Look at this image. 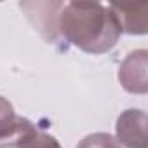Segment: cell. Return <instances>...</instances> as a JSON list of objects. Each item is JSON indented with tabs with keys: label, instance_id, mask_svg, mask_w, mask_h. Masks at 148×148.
<instances>
[{
	"label": "cell",
	"instance_id": "6da1fadb",
	"mask_svg": "<svg viewBox=\"0 0 148 148\" xmlns=\"http://www.w3.org/2000/svg\"><path fill=\"white\" fill-rule=\"evenodd\" d=\"M59 38L89 54H105L115 47L120 26L110 7L98 2H70L59 14Z\"/></svg>",
	"mask_w": 148,
	"mask_h": 148
},
{
	"label": "cell",
	"instance_id": "7a4b0ae2",
	"mask_svg": "<svg viewBox=\"0 0 148 148\" xmlns=\"http://www.w3.org/2000/svg\"><path fill=\"white\" fill-rule=\"evenodd\" d=\"M64 4L61 2H23L19 7L26 12L28 19L40 32V35L49 42L56 44L59 40V14Z\"/></svg>",
	"mask_w": 148,
	"mask_h": 148
},
{
	"label": "cell",
	"instance_id": "3957f363",
	"mask_svg": "<svg viewBox=\"0 0 148 148\" xmlns=\"http://www.w3.org/2000/svg\"><path fill=\"white\" fill-rule=\"evenodd\" d=\"M148 52L145 49L131 52L119 68V80L127 92L145 94L148 91L146 70H148Z\"/></svg>",
	"mask_w": 148,
	"mask_h": 148
},
{
	"label": "cell",
	"instance_id": "277c9868",
	"mask_svg": "<svg viewBox=\"0 0 148 148\" xmlns=\"http://www.w3.org/2000/svg\"><path fill=\"white\" fill-rule=\"evenodd\" d=\"M146 113L143 110H127L117 120V141L127 148H146Z\"/></svg>",
	"mask_w": 148,
	"mask_h": 148
},
{
	"label": "cell",
	"instance_id": "5b68a950",
	"mask_svg": "<svg viewBox=\"0 0 148 148\" xmlns=\"http://www.w3.org/2000/svg\"><path fill=\"white\" fill-rule=\"evenodd\" d=\"M119 21L120 32L129 35H143L148 30V4H110Z\"/></svg>",
	"mask_w": 148,
	"mask_h": 148
},
{
	"label": "cell",
	"instance_id": "8992f818",
	"mask_svg": "<svg viewBox=\"0 0 148 148\" xmlns=\"http://www.w3.org/2000/svg\"><path fill=\"white\" fill-rule=\"evenodd\" d=\"M37 132V127L28 119L18 117L14 113L0 117V148H19Z\"/></svg>",
	"mask_w": 148,
	"mask_h": 148
},
{
	"label": "cell",
	"instance_id": "52a82bcc",
	"mask_svg": "<svg viewBox=\"0 0 148 148\" xmlns=\"http://www.w3.org/2000/svg\"><path fill=\"white\" fill-rule=\"evenodd\" d=\"M77 148H122L120 143L108 132H94L86 136Z\"/></svg>",
	"mask_w": 148,
	"mask_h": 148
},
{
	"label": "cell",
	"instance_id": "ba28073f",
	"mask_svg": "<svg viewBox=\"0 0 148 148\" xmlns=\"http://www.w3.org/2000/svg\"><path fill=\"white\" fill-rule=\"evenodd\" d=\"M19 148H61V145H59V141L54 136L38 131L37 134H33L32 138H28Z\"/></svg>",
	"mask_w": 148,
	"mask_h": 148
},
{
	"label": "cell",
	"instance_id": "9c48e42d",
	"mask_svg": "<svg viewBox=\"0 0 148 148\" xmlns=\"http://www.w3.org/2000/svg\"><path fill=\"white\" fill-rule=\"evenodd\" d=\"M12 113H14V110H12V105H11L7 99H4L2 96H0V117L12 115Z\"/></svg>",
	"mask_w": 148,
	"mask_h": 148
}]
</instances>
